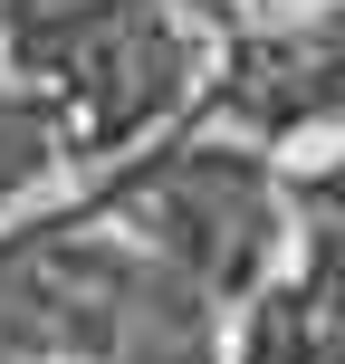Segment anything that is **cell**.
Listing matches in <instances>:
<instances>
[{"label":"cell","instance_id":"2","mask_svg":"<svg viewBox=\"0 0 345 364\" xmlns=\"http://www.w3.org/2000/svg\"><path fill=\"white\" fill-rule=\"evenodd\" d=\"M230 364H345V316L307 278H269L259 297H240Z\"/></svg>","mask_w":345,"mask_h":364},{"label":"cell","instance_id":"4","mask_svg":"<svg viewBox=\"0 0 345 364\" xmlns=\"http://www.w3.org/2000/svg\"><path fill=\"white\" fill-rule=\"evenodd\" d=\"M307 38L327 48V68H336V96H345V0H327V10H307Z\"/></svg>","mask_w":345,"mask_h":364},{"label":"cell","instance_id":"1","mask_svg":"<svg viewBox=\"0 0 345 364\" xmlns=\"http://www.w3.org/2000/svg\"><path fill=\"white\" fill-rule=\"evenodd\" d=\"M106 201L134 220V240L164 259L182 288H201L221 316L240 297H259L278 278V259H288V182L269 173V154L250 134L240 144L230 134H173Z\"/></svg>","mask_w":345,"mask_h":364},{"label":"cell","instance_id":"3","mask_svg":"<svg viewBox=\"0 0 345 364\" xmlns=\"http://www.w3.org/2000/svg\"><path fill=\"white\" fill-rule=\"evenodd\" d=\"M68 115H58L48 87H29V77L0 58V211H10L19 192H38L58 164H68Z\"/></svg>","mask_w":345,"mask_h":364}]
</instances>
